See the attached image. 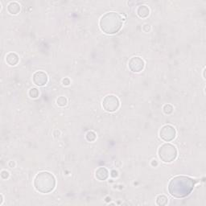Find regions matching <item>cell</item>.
Here are the masks:
<instances>
[{"label": "cell", "mask_w": 206, "mask_h": 206, "mask_svg": "<svg viewBox=\"0 0 206 206\" xmlns=\"http://www.w3.org/2000/svg\"><path fill=\"white\" fill-rule=\"evenodd\" d=\"M29 96L31 98H36L39 96V90L35 89V88H32L29 90Z\"/></svg>", "instance_id": "e0dca14e"}, {"label": "cell", "mask_w": 206, "mask_h": 206, "mask_svg": "<svg viewBox=\"0 0 206 206\" xmlns=\"http://www.w3.org/2000/svg\"><path fill=\"white\" fill-rule=\"evenodd\" d=\"M62 83L64 86H69L70 85V80L68 79V78H64V79H63L62 80Z\"/></svg>", "instance_id": "d6986e66"}, {"label": "cell", "mask_w": 206, "mask_h": 206, "mask_svg": "<svg viewBox=\"0 0 206 206\" xmlns=\"http://www.w3.org/2000/svg\"><path fill=\"white\" fill-rule=\"evenodd\" d=\"M157 161H156V160H152V166H157Z\"/></svg>", "instance_id": "7402d4cb"}, {"label": "cell", "mask_w": 206, "mask_h": 206, "mask_svg": "<svg viewBox=\"0 0 206 206\" xmlns=\"http://www.w3.org/2000/svg\"><path fill=\"white\" fill-rule=\"evenodd\" d=\"M6 62L11 66H15L19 62V57L15 53H9L6 56Z\"/></svg>", "instance_id": "30bf717a"}, {"label": "cell", "mask_w": 206, "mask_h": 206, "mask_svg": "<svg viewBox=\"0 0 206 206\" xmlns=\"http://www.w3.org/2000/svg\"><path fill=\"white\" fill-rule=\"evenodd\" d=\"M158 155L160 160L164 163H171L176 159L177 149L174 145L167 143L160 146Z\"/></svg>", "instance_id": "277c9868"}, {"label": "cell", "mask_w": 206, "mask_h": 206, "mask_svg": "<svg viewBox=\"0 0 206 206\" xmlns=\"http://www.w3.org/2000/svg\"><path fill=\"white\" fill-rule=\"evenodd\" d=\"M176 129L171 125L163 126L160 130V136L165 142H170L176 138Z\"/></svg>", "instance_id": "8992f818"}, {"label": "cell", "mask_w": 206, "mask_h": 206, "mask_svg": "<svg viewBox=\"0 0 206 206\" xmlns=\"http://www.w3.org/2000/svg\"><path fill=\"white\" fill-rule=\"evenodd\" d=\"M32 80L35 85L38 86H44L48 83V75L43 71H37L32 76Z\"/></svg>", "instance_id": "ba28073f"}, {"label": "cell", "mask_w": 206, "mask_h": 206, "mask_svg": "<svg viewBox=\"0 0 206 206\" xmlns=\"http://www.w3.org/2000/svg\"><path fill=\"white\" fill-rule=\"evenodd\" d=\"M86 138L89 142H93L96 139V138H97V135H96V134L93 131H89L86 134Z\"/></svg>", "instance_id": "9a60e30c"}, {"label": "cell", "mask_w": 206, "mask_h": 206, "mask_svg": "<svg viewBox=\"0 0 206 206\" xmlns=\"http://www.w3.org/2000/svg\"><path fill=\"white\" fill-rule=\"evenodd\" d=\"M56 179L49 171H40L34 179V187L41 193H49L55 189Z\"/></svg>", "instance_id": "3957f363"}, {"label": "cell", "mask_w": 206, "mask_h": 206, "mask_svg": "<svg viewBox=\"0 0 206 206\" xmlns=\"http://www.w3.org/2000/svg\"><path fill=\"white\" fill-rule=\"evenodd\" d=\"M1 177H2L3 180L7 179L8 177H9V172L5 171V170H4V171H2V172H1Z\"/></svg>", "instance_id": "ac0fdd59"}, {"label": "cell", "mask_w": 206, "mask_h": 206, "mask_svg": "<svg viewBox=\"0 0 206 206\" xmlns=\"http://www.w3.org/2000/svg\"><path fill=\"white\" fill-rule=\"evenodd\" d=\"M204 73H205V68L204 69V73H203V77H204V78H205V74H204Z\"/></svg>", "instance_id": "cb8c5ba5"}, {"label": "cell", "mask_w": 206, "mask_h": 206, "mask_svg": "<svg viewBox=\"0 0 206 206\" xmlns=\"http://www.w3.org/2000/svg\"><path fill=\"white\" fill-rule=\"evenodd\" d=\"M168 202V199L166 196L164 195H160V196H157V198H156V204L160 206H163V205H166Z\"/></svg>", "instance_id": "4fadbf2b"}, {"label": "cell", "mask_w": 206, "mask_h": 206, "mask_svg": "<svg viewBox=\"0 0 206 206\" xmlns=\"http://www.w3.org/2000/svg\"><path fill=\"white\" fill-rule=\"evenodd\" d=\"M7 11L12 15H17L20 12V5L17 2H11L8 4Z\"/></svg>", "instance_id": "8fae6325"}, {"label": "cell", "mask_w": 206, "mask_h": 206, "mask_svg": "<svg viewBox=\"0 0 206 206\" xmlns=\"http://www.w3.org/2000/svg\"><path fill=\"white\" fill-rule=\"evenodd\" d=\"M102 106L105 111L112 113L119 110L120 106V101L118 97L113 94H109L104 97L102 101Z\"/></svg>", "instance_id": "5b68a950"}, {"label": "cell", "mask_w": 206, "mask_h": 206, "mask_svg": "<svg viewBox=\"0 0 206 206\" xmlns=\"http://www.w3.org/2000/svg\"><path fill=\"white\" fill-rule=\"evenodd\" d=\"M163 113L165 115H170L173 112V106L170 104H166L164 105V106L163 107Z\"/></svg>", "instance_id": "2e32d148"}, {"label": "cell", "mask_w": 206, "mask_h": 206, "mask_svg": "<svg viewBox=\"0 0 206 206\" xmlns=\"http://www.w3.org/2000/svg\"><path fill=\"white\" fill-rule=\"evenodd\" d=\"M150 10L147 6L146 5H141L137 9V15L140 18H146L149 16Z\"/></svg>", "instance_id": "7c38bea8"}, {"label": "cell", "mask_w": 206, "mask_h": 206, "mask_svg": "<svg viewBox=\"0 0 206 206\" xmlns=\"http://www.w3.org/2000/svg\"><path fill=\"white\" fill-rule=\"evenodd\" d=\"M111 176L114 177V178L117 177V176H118V172H117L116 171H115V170H114V171H111Z\"/></svg>", "instance_id": "44dd1931"}, {"label": "cell", "mask_w": 206, "mask_h": 206, "mask_svg": "<svg viewBox=\"0 0 206 206\" xmlns=\"http://www.w3.org/2000/svg\"><path fill=\"white\" fill-rule=\"evenodd\" d=\"M0 197H1V200H0V204H2V195H1V196H0Z\"/></svg>", "instance_id": "603a6c76"}, {"label": "cell", "mask_w": 206, "mask_h": 206, "mask_svg": "<svg viewBox=\"0 0 206 206\" xmlns=\"http://www.w3.org/2000/svg\"><path fill=\"white\" fill-rule=\"evenodd\" d=\"M128 66L132 72L140 73L144 68L145 63L144 60L139 57H133L128 62Z\"/></svg>", "instance_id": "52a82bcc"}, {"label": "cell", "mask_w": 206, "mask_h": 206, "mask_svg": "<svg viewBox=\"0 0 206 206\" xmlns=\"http://www.w3.org/2000/svg\"><path fill=\"white\" fill-rule=\"evenodd\" d=\"M57 103L59 106H65L67 105V98L65 97H59L57 99Z\"/></svg>", "instance_id": "5bb4252c"}, {"label": "cell", "mask_w": 206, "mask_h": 206, "mask_svg": "<svg viewBox=\"0 0 206 206\" xmlns=\"http://www.w3.org/2000/svg\"><path fill=\"white\" fill-rule=\"evenodd\" d=\"M95 176L98 180H105L109 176V171L105 167H98L95 171Z\"/></svg>", "instance_id": "9c48e42d"}, {"label": "cell", "mask_w": 206, "mask_h": 206, "mask_svg": "<svg viewBox=\"0 0 206 206\" xmlns=\"http://www.w3.org/2000/svg\"><path fill=\"white\" fill-rule=\"evenodd\" d=\"M196 181L185 176H177L170 180L168 192L176 198H184L189 196L194 189Z\"/></svg>", "instance_id": "6da1fadb"}, {"label": "cell", "mask_w": 206, "mask_h": 206, "mask_svg": "<svg viewBox=\"0 0 206 206\" xmlns=\"http://www.w3.org/2000/svg\"><path fill=\"white\" fill-rule=\"evenodd\" d=\"M123 16L115 12H110L103 15L100 19V29L107 35H113L120 31L123 27Z\"/></svg>", "instance_id": "7a4b0ae2"}, {"label": "cell", "mask_w": 206, "mask_h": 206, "mask_svg": "<svg viewBox=\"0 0 206 206\" xmlns=\"http://www.w3.org/2000/svg\"><path fill=\"white\" fill-rule=\"evenodd\" d=\"M150 29H151V27H150V25H148V24H145V25H143V30L145 32H148V31H150Z\"/></svg>", "instance_id": "ffe728a7"}]
</instances>
